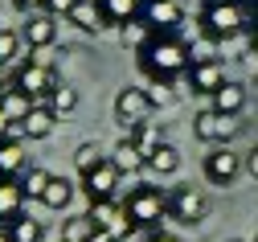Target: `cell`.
<instances>
[{
  "mask_svg": "<svg viewBox=\"0 0 258 242\" xmlns=\"http://www.w3.org/2000/svg\"><path fill=\"white\" fill-rule=\"evenodd\" d=\"M53 123H57V115L45 107V103H37V107L25 115V123H21V135H29V140H45V135L53 131Z\"/></svg>",
  "mask_w": 258,
  "mask_h": 242,
  "instance_id": "ac0fdd59",
  "label": "cell"
},
{
  "mask_svg": "<svg viewBox=\"0 0 258 242\" xmlns=\"http://www.w3.org/2000/svg\"><path fill=\"white\" fill-rule=\"evenodd\" d=\"M90 222L99 226V230H111L115 238H123V234H132L136 226L127 222V214H123V205H115V197H107V201H90Z\"/></svg>",
  "mask_w": 258,
  "mask_h": 242,
  "instance_id": "9c48e42d",
  "label": "cell"
},
{
  "mask_svg": "<svg viewBox=\"0 0 258 242\" xmlns=\"http://www.w3.org/2000/svg\"><path fill=\"white\" fill-rule=\"evenodd\" d=\"M94 230L99 226L90 222V214H70L66 222H61V242H90Z\"/></svg>",
  "mask_w": 258,
  "mask_h": 242,
  "instance_id": "603a6c76",
  "label": "cell"
},
{
  "mask_svg": "<svg viewBox=\"0 0 258 242\" xmlns=\"http://www.w3.org/2000/svg\"><path fill=\"white\" fill-rule=\"evenodd\" d=\"M246 168H250V172H254V177H258V148H254V152L246 156Z\"/></svg>",
  "mask_w": 258,
  "mask_h": 242,
  "instance_id": "8d00e7d4",
  "label": "cell"
},
{
  "mask_svg": "<svg viewBox=\"0 0 258 242\" xmlns=\"http://www.w3.org/2000/svg\"><path fill=\"white\" fill-rule=\"evenodd\" d=\"M33 107H37V103L29 99V94H25L21 86H9L5 94H0V111H5L9 119H17V123H25V115L33 111Z\"/></svg>",
  "mask_w": 258,
  "mask_h": 242,
  "instance_id": "ffe728a7",
  "label": "cell"
},
{
  "mask_svg": "<svg viewBox=\"0 0 258 242\" xmlns=\"http://www.w3.org/2000/svg\"><path fill=\"white\" fill-rule=\"evenodd\" d=\"M119 37H123V45H144V41L152 37V25L132 21V25H123V29H119Z\"/></svg>",
  "mask_w": 258,
  "mask_h": 242,
  "instance_id": "4dcf8cb0",
  "label": "cell"
},
{
  "mask_svg": "<svg viewBox=\"0 0 258 242\" xmlns=\"http://www.w3.org/2000/svg\"><path fill=\"white\" fill-rule=\"evenodd\" d=\"M127 140H132V144L152 160V156H156V148L164 144V131H160L156 123H136V127H127Z\"/></svg>",
  "mask_w": 258,
  "mask_h": 242,
  "instance_id": "d6986e66",
  "label": "cell"
},
{
  "mask_svg": "<svg viewBox=\"0 0 258 242\" xmlns=\"http://www.w3.org/2000/svg\"><path fill=\"white\" fill-rule=\"evenodd\" d=\"M13 9H17V13H25V17H33L37 9H45V0H13Z\"/></svg>",
  "mask_w": 258,
  "mask_h": 242,
  "instance_id": "836d02e7",
  "label": "cell"
},
{
  "mask_svg": "<svg viewBox=\"0 0 258 242\" xmlns=\"http://www.w3.org/2000/svg\"><path fill=\"white\" fill-rule=\"evenodd\" d=\"M99 5H103L107 21H115V25H132L144 13V0H99Z\"/></svg>",
  "mask_w": 258,
  "mask_h": 242,
  "instance_id": "44dd1931",
  "label": "cell"
},
{
  "mask_svg": "<svg viewBox=\"0 0 258 242\" xmlns=\"http://www.w3.org/2000/svg\"><path fill=\"white\" fill-rule=\"evenodd\" d=\"M168 214H172L176 222H184V226H197V222H205V214H209V197H205L201 189H192V185H180V189L168 193Z\"/></svg>",
  "mask_w": 258,
  "mask_h": 242,
  "instance_id": "277c9868",
  "label": "cell"
},
{
  "mask_svg": "<svg viewBox=\"0 0 258 242\" xmlns=\"http://www.w3.org/2000/svg\"><path fill=\"white\" fill-rule=\"evenodd\" d=\"M17 131H21V123H17V119H9L5 111H0V140H17Z\"/></svg>",
  "mask_w": 258,
  "mask_h": 242,
  "instance_id": "d6a6232c",
  "label": "cell"
},
{
  "mask_svg": "<svg viewBox=\"0 0 258 242\" xmlns=\"http://www.w3.org/2000/svg\"><path fill=\"white\" fill-rule=\"evenodd\" d=\"M66 21H70V25H78L82 33H103V25H111L99 0H78V5H74V13H70Z\"/></svg>",
  "mask_w": 258,
  "mask_h": 242,
  "instance_id": "9a60e30c",
  "label": "cell"
},
{
  "mask_svg": "<svg viewBox=\"0 0 258 242\" xmlns=\"http://www.w3.org/2000/svg\"><path fill=\"white\" fill-rule=\"evenodd\" d=\"M21 37L33 45V50H49V45L57 41V17H49V13H33V17H25Z\"/></svg>",
  "mask_w": 258,
  "mask_h": 242,
  "instance_id": "4fadbf2b",
  "label": "cell"
},
{
  "mask_svg": "<svg viewBox=\"0 0 258 242\" xmlns=\"http://www.w3.org/2000/svg\"><path fill=\"white\" fill-rule=\"evenodd\" d=\"M246 25V13L238 0H205V9H201V29L209 33V37L225 41V37H234V33Z\"/></svg>",
  "mask_w": 258,
  "mask_h": 242,
  "instance_id": "3957f363",
  "label": "cell"
},
{
  "mask_svg": "<svg viewBox=\"0 0 258 242\" xmlns=\"http://www.w3.org/2000/svg\"><path fill=\"white\" fill-rule=\"evenodd\" d=\"M144 242H176V238H172V234H164V230H152Z\"/></svg>",
  "mask_w": 258,
  "mask_h": 242,
  "instance_id": "e575fe53",
  "label": "cell"
},
{
  "mask_svg": "<svg viewBox=\"0 0 258 242\" xmlns=\"http://www.w3.org/2000/svg\"><path fill=\"white\" fill-rule=\"evenodd\" d=\"M49 181H53V177H49L45 168H33V164H29V168L21 172V193H25L29 201H41L45 189H49Z\"/></svg>",
  "mask_w": 258,
  "mask_h": 242,
  "instance_id": "cb8c5ba5",
  "label": "cell"
},
{
  "mask_svg": "<svg viewBox=\"0 0 258 242\" xmlns=\"http://www.w3.org/2000/svg\"><path fill=\"white\" fill-rule=\"evenodd\" d=\"M9 238H13V242H41V238H45V226H41L37 218L21 214V218L9 226Z\"/></svg>",
  "mask_w": 258,
  "mask_h": 242,
  "instance_id": "d4e9b609",
  "label": "cell"
},
{
  "mask_svg": "<svg viewBox=\"0 0 258 242\" xmlns=\"http://www.w3.org/2000/svg\"><path fill=\"white\" fill-rule=\"evenodd\" d=\"M238 172H242V156L230 152V148H213V152L205 156V177H209L213 185H230V181H238Z\"/></svg>",
  "mask_w": 258,
  "mask_h": 242,
  "instance_id": "8fae6325",
  "label": "cell"
},
{
  "mask_svg": "<svg viewBox=\"0 0 258 242\" xmlns=\"http://www.w3.org/2000/svg\"><path fill=\"white\" fill-rule=\"evenodd\" d=\"M21 205H25V193H21V181H9V177H0V226H13L25 210H21Z\"/></svg>",
  "mask_w": 258,
  "mask_h": 242,
  "instance_id": "5bb4252c",
  "label": "cell"
},
{
  "mask_svg": "<svg viewBox=\"0 0 258 242\" xmlns=\"http://www.w3.org/2000/svg\"><path fill=\"white\" fill-rule=\"evenodd\" d=\"M9 86H13V82H9V74H5V66H0V94H5Z\"/></svg>",
  "mask_w": 258,
  "mask_h": 242,
  "instance_id": "74e56055",
  "label": "cell"
},
{
  "mask_svg": "<svg viewBox=\"0 0 258 242\" xmlns=\"http://www.w3.org/2000/svg\"><path fill=\"white\" fill-rule=\"evenodd\" d=\"M29 168V156H25V144L21 140H0V177L17 181L21 172Z\"/></svg>",
  "mask_w": 258,
  "mask_h": 242,
  "instance_id": "2e32d148",
  "label": "cell"
},
{
  "mask_svg": "<svg viewBox=\"0 0 258 242\" xmlns=\"http://www.w3.org/2000/svg\"><path fill=\"white\" fill-rule=\"evenodd\" d=\"M74 5H78V0H45V13L49 17H70Z\"/></svg>",
  "mask_w": 258,
  "mask_h": 242,
  "instance_id": "1f68e13d",
  "label": "cell"
},
{
  "mask_svg": "<svg viewBox=\"0 0 258 242\" xmlns=\"http://www.w3.org/2000/svg\"><path fill=\"white\" fill-rule=\"evenodd\" d=\"M13 86H21L29 99H49L53 90H57V78H53V66L49 62H25L21 70H17V78H13Z\"/></svg>",
  "mask_w": 258,
  "mask_h": 242,
  "instance_id": "8992f818",
  "label": "cell"
},
{
  "mask_svg": "<svg viewBox=\"0 0 258 242\" xmlns=\"http://www.w3.org/2000/svg\"><path fill=\"white\" fill-rule=\"evenodd\" d=\"M99 164H103V152H99V144H78V148H74V168L82 172V177H86V172H94Z\"/></svg>",
  "mask_w": 258,
  "mask_h": 242,
  "instance_id": "f1b7e54d",
  "label": "cell"
},
{
  "mask_svg": "<svg viewBox=\"0 0 258 242\" xmlns=\"http://www.w3.org/2000/svg\"><path fill=\"white\" fill-rule=\"evenodd\" d=\"M152 107H156V94H148V90H140V86H123V90L115 94V115H119L123 127L148 123Z\"/></svg>",
  "mask_w": 258,
  "mask_h": 242,
  "instance_id": "5b68a950",
  "label": "cell"
},
{
  "mask_svg": "<svg viewBox=\"0 0 258 242\" xmlns=\"http://www.w3.org/2000/svg\"><path fill=\"white\" fill-rule=\"evenodd\" d=\"M45 107H49L53 115H70V111L78 107V90H74V86H57V90L45 99Z\"/></svg>",
  "mask_w": 258,
  "mask_h": 242,
  "instance_id": "83f0119b",
  "label": "cell"
},
{
  "mask_svg": "<svg viewBox=\"0 0 258 242\" xmlns=\"http://www.w3.org/2000/svg\"><path fill=\"white\" fill-rule=\"evenodd\" d=\"M192 131H197V140H205V144H217V148H225V144L234 140L238 123H234V115H221V111L205 107V111H197V119H192Z\"/></svg>",
  "mask_w": 258,
  "mask_h": 242,
  "instance_id": "52a82bcc",
  "label": "cell"
},
{
  "mask_svg": "<svg viewBox=\"0 0 258 242\" xmlns=\"http://www.w3.org/2000/svg\"><path fill=\"white\" fill-rule=\"evenodd\" d=\"M180 21H184L180 0H144V25H152L156 33H172Z\"/></svg>",
  "mask_w": 258,
  "mask_h": 242,
  "instance_id": "30bf717a",
  "label": "cell"
},
{
  "mask_svg": "<svg viewBox=\"0 0 258 242\" xmlns=\"http://www.w3.org/2000/svg\"><path fill=\"white\" fill-rule=\"evenodd\" d=\"M140 62H144V70L152 78H160V82H172L176 74H188V66H192L188 45L176 37V33H156V29L140 45Z\"/></svg>",
  "mask_w": 258,
  "mask_h": 242,
  "instance_id": "6da1fadb",
  "label": "cell"
},
{
  "mask_svg": "<svg viewBox=\"0 0 258 242\" xmlns=\"http://www.w3.org/2000/svg\"><path fill=\"white\" fill-rule=\"evenodd\" d=\"M21 33H13V29H5L0 25V66H9V62H17V54H21Z\"/></svg>",
  "mask_w": 258,
  "mask_h": 242,
  "instance_id": "f546056e",
  "label": "cell"
},
{
  "mask_svg": "<svg viewBox=\"0 0 258 242\" xmlns=\"http://www.w3.org/2000/svg\"><path fill=\"white\" fill-rule=\"evenodd\" d=\"M148 168H152V172H160V177H168V172H176V168H180V152H176L172 144H160V148H156V156L148 160Z\"/></svg>",
  "mask_w": 258,
  "mask_h": 242,
  "instance_id": "4316f807",
  "label": "cell"
},
{
  "mask_svg": "<svg viewBox=\"0 0 258 242\" xmlns=\"http://www.w3.org/2000/svg\"><path fill=\"white\" fill-rule=\"evenodd\" d=\"M246 107V90L238 86V82H225L217 94H213V111H221V115H238Z\"/></svg>",
  "mask_w": 258,
  "mask_h": 242,
  "instance_id": "7402d4cb",
  "label": "cell"
},
{
  "mask_svg": "<svg viewBox=\"0 0 258 242\" xmlns=\"http://www.w3.org/2000/svg\"><path fill=\"white\" fill-rule=\"evenodd\" d=\"M188 86H192V94H217L221 86H225V66L217 62V58H197V62H192L188 66Z\"/></svg>",
  "mask_w": 258,
  "mask_h": 242,
  "instance_id": "ba28073f",
  "label": "cell"
},
{
  "mask_svg": "<svg viewBox=\"0 0 258 242\" xmlns=\"http://www.w3.org/2000/svg\"><path fill=\"white\" fill-rule=\"evenodd\" d=\"M70 197H74V185H70L66 177H53L49 189H45V197H41V205H45V210H66Z\"/></svg>",
  "mask_w": 258,
  "mask_h": 242,
  "instance_id": "484cf974",
  "label": "cell"
},
{
  "mask_svg": "<svg viewBox=\"0 0 258 242\" xmlns=\"http://www.w3.org/2000/svg\"><path fill=\"white\" fill-rule=\"evenodd\" d=\"M119 177H123V172H119L111 160H103L94 172H86V177H82V185H86V197H90V201H107V197H115V189H119Z\"/></svg>",
  "mask_w": 258,
  "mask_h": 242,
  "instance_id": "7c38bea8",
  "label": "cell"
},
{
  "mask_svg": "<svg viewBox=\"0 0 258 242\" xmlns=\"http://www.w3.org/2000/svg\"><path fill=\"white\" fill-rule=\"evenodd\" d=\"M111 164H115L119 172H127V177H136V172H144V168H148V156H144L132 140H119V144H115V152H111Z\"/></svg>",
  "mask_w": 258,
  "mask_h": 242,
  "instance_id": "e0dca14e",
  "label": "cell"
},
{
  "mask_svg": "<svg viewBox=\"0 0 258 242\" xmlns=\"http://www.w3.org/2000/svg\"><path fill=\"white\" fill-rule=\"evenodd\" d=\"M230 242H242V238H230Z\"/></svg>",
  "mask_w": 258,
  "mask_h": 242,
  "instance_id": "ab89813d",
  "label": "cell"
},
{
  "mask_svg": "<svg viewBox=\"0 0 258 242\" xmlns=\"http://www.w3.org/2000/svg\"><path fill=\"white\" fill-rule=\"evenodd\" d=\"M90 242H119V238H115L111 230H94V238H90Z\"/></svg>",
  "mask_w": 258,
  "mask_h": 242,
  "instance_id": "d590c367",
  "label": "cell"
},
{
  "mask_svg": "<svg viewBox=\"0 0 258 242\" xmlns=\"http://www.w3.org/2000/svg\"><path fill=\"white\" fill-rule=\"evenodd\" d=\"M0 242H13V238H9V230H5V226H0Z\"/></svg>",
  "mask_w": 258,
  "mask_h": 242,
  "instance_id": "f35d334b",
  "label": "cell"
},
{
  "mask_svg": "<svg viewBox=\"0 0 258 242\" xmlns=\"http://www.w3.org/2000/svg\"><path fill=\"white\" fill-rule=\"evenodd\" d=\"M127 222H132L136 230H160V222L168 218V193H160L156 185H136L132 193H127V205H123Z\"/></svg>",
  "mask_w": 258,
  "mask_h": 242,
  "instance_id": "7a4b0ae2",
  "label": "cell"
}]
</instances>
